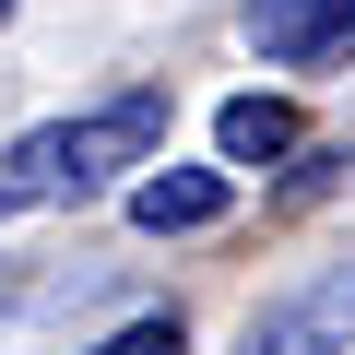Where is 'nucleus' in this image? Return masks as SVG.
I'll use <instances>...</instances> for the list:
<instances>
[{
    "label": "nucleus",
    "instance_id": "obj_1",
    "mask_svg": "<svg viewBox=\"0 0 355 355\" xmlns=\"http://www.w3.org/2000/svg\"><path fill=\"white\" fill-rule=\"evenodd\" d=\"M154 154H166V95L130 83V95H107V107H83V119L24 130L12 166H0V202H95L119 166H154Z\"/></svg>",
    "mask_w": 355,
    "mask_h": 355
},
{
    "label": "nucleus",
    "instance_id": "obj_2",
    "mask_svg": "<svg viewBox=\"0 0 355 355\" xmlns=\"http://www.w3.org/2000/svg\"><path fill=\"white\" fill-rule=\"evenodd\" d=\"M237 36L272 71H331V60H355V0H249Z\"/></svg>",
    "mask_w": 355,
    "mask_h": 355
},
{
    "label": "nucleus",
    "instance_id": "obj_3",
    "mask_svg": "<svg viewBox=\"0 0 355 355\" xmlns=\"http://www.w3.org/2000/svg\"><path fill=\"white\" fill-rule=\"evenodd\" d=\"M343 343H355V261H331L320 284H296L249 320V355H343Z\"/></svg>",
    "mask_w": 355,
    "mask_h": 355
},
{
    "label": "nucleus",
    "instance_id": "obj_4",
    "mask_svg": "<svg viewBox=\"0 0 355 355\" xmlns=\"http://www.w3.org/2000/svg\"><path fill=\"white\" fill-rule=\"evenodd\" d=\"M225 178L214 166H154V178H130V225L142 237H202V225H225Z\"/></svg>",
    "mask_w": 355,
    "mask_h": 355
},
{
    "label": "nucleus",
    "instance_id": "obj_5",
    "mask_svg": "<svg viewBox=\"0 0 355 355\" xmlns=\"http://www.w3.org/2000/svg\"><path fill=\"white\" fill-rule=\"evenodd\" d=\"M214 142H225V166H284L296 154V107L284 95H225L214 107Z\"/></svg>",
    "mask_w": 355,
    "mask_h": 355
},
{
    "label": "nucleus",
    "instance_id": "obj_6",
    "mask_svg": "<svg viewBox=\"0 0 355 355\" xmlns=\"http://www.w3.org/2000/svg\"><path fill=\"white\" fill-rule=\"evenodd\" d=\"M190 331H178V308H154V320H130V331H107L95 355H178Z\"/></svg>",
    "mask_w": 355,
    "mask_h": 355
},
{
    "label": "nucleus",
    "instance_id": "obj_7",
    "mask_svg": "<svg viewBox=\"0 0 355 355\" xmlns=\"http://www.w3.org/2000/svg\"><path fill=\"white\" fill-rule=\"evenodd\" d=\"M0 12H12V0H0Z\"/></svg>",
    "mask_w": 355,
    "mask_h": 355
}]
</instances>
